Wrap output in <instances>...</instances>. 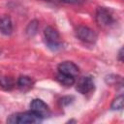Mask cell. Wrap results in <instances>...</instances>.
I'll list each match as a JSON object with an SVG mask.
<instances>
[{
	"label": "cell",
	"instance_id": "1",
	"mask_svg": "<svg viewBox=\"0 0 124 124\" xmlns=\"http://www.w3.org/2000/svg\"><path fill=\"white\" fill-rule=\"evenodd\" d=\"M43 120V118L35 113L34 111H25L12 114L7 119V122L13 124H30V123H39Z\"/></svg>",
	"mask_w": 124,
	"mask_h": 124
},
{
	"label": "cell",
	"instance_id": "8",
	"mask_svg": "<svg viewBox=\"0 0 124 124\" xmlns=\"http://www.w3.org/2000/svg\"><path fill=\"white\" fill-rule=\"evenodd\" d=\"M0 32L5 36H9L13 33V22L11 17L7 15L0 16Z\"/></svg>",
	"mask_w": 124,
	"mask_h": 124
},
{
	"label": "cell",
	"instance_id": "12",
	"mask_svg": "<svg viewBox=\"0 0 124 124\" xmlns=\"http://www.w3.org/2000/svg\"><path fill=\"white\" fill-rule=\"evenodd\" d=\"M38 27H39V24H38V21L37 20L31 21L28 24L27 28H26V34L29 37H33L37 33V31H38Z\"/></svg>",
	"mask_w": 124,
	"mask_h": 124
},
{
	"label": "cell",
	"instance_id": "9",
	"mask_svg": "<svg viewBox=\"0 0 124 124\" xmlns=\"http://www.w3.org/2000/svg\"><path fill=\"white\" fill-rule=\"evenodd\" d=\"M33 84H34L33 79L27 76H20L17 79V86L22 91H27L31 89Z\"/></svg>",
	"mask_w": 124,
	"mask_h": 124
},
{
	"label": "cell",
	"instance_id": "15",
	"mask_svg": "<svg viewBox=\"0 0 124 124\" xmlns=\"http://www.w3.org/2000/svg\"><path fill=\"white\" fill-rule=\"evenodd\" d=\"M85 0H58V2L66 3V4H72V5H79L82 4Z\"/></svg>",
	"mask_w": 124,
	"mask_h": 124
},
{
	"label": "cell",
	"instance_id": "17",
	"mask_svg": "<svg viewBox=\"0 0 124 124\" xmlns=\"http://www.w3.org/2000/svg\"><path fill=\"white\" fill-rule=\"evenodd\" d=\"M43 1H47V2H58V0H43Z\"/></svg>",
	"mask_w": 124,
	"mask_h": 124
},
{
	"label": "cell",
	"instance_id": "11",
	"mask_svg": "<svg viewBox=\"0 0 124 124\" xmlns=\"http://www.w3.org/2000/svg\"><path fill=\"white\" fill-rule=\"evenodd\" d=\"M123 105H124L123 95H119V96H117L116 98L113 99L110 108H111V109H114V110L117 109V110H119V109H122L123 108Z\"/></svg>",
	"mask_w": 124,
	"mask_h": 124
},
{
	"label": "cell",
	"instance_id": "7",
	"mask_svg": "<svg viewBox=\"0 0 124 124\" xmlns=\"http://www.w3.org/2000/svg\"><path fill=\"white\" fill-rule=\"evenodd\" d=\"M58 73L64 74V75H68V76H72V77H77L79 73L78 67L71 61H64L62 63H60L58 65Z\"/></svg>",
	"mask_w": 124,
	"mask_h": 124
},
{
	"label": "cell",
	"instance_id": "13",
	"mask_svg": "<svg viewBox=\"0 0 124 124\" xmlns=\"http://www.w3.org/2000/svg\"><path fill=\"white\" fill-rule=\"evenodd\" d=\"M106 82L108 84L113 85V84H122V78L120 76H115V75H109L106 77Z\"/></svg>",
	"mask_w": 124,
	"mask_h": 124
},
{
	"label": "cell",
	"instance_id": "6",
	"mask_svg": "<svg viewBox=\"0 0 124 124\" xmlns=\"http://www.w3.org/2000/svg\"><path fill=\"white\" fill-rule=\"evenodd\" d=\"M30 110L34 111L38 115H40L42 118L47 117L50 114V110L48 106L41 99H34L30 103Z\"/></svg>",
	"mask_w": 124,
	"mask_h": 124
},
{
	"label": "cell",
	"instance_id": "3",
	"mask_svg": "<svg viewBox=\"0 0 124 124\" xmlns=\"http://www.w3.org/2000/svg\"><path fill=\"white\" fill-rule=\"evenodd\" d=\"M95 18L97 23L102 27H108L114 22L113 14L106 7H99L97 9Z\"/></svg>",
	"mask_w": 124,
	"mask_h": 124
},
{
	"label": "cell",
	"instance_id": "14",
	"mask_svg": "<svg viewBox=\"0 0 124 124\" xmlns=\"http://www.w3.org/2000/svg\"><path fill=\"white\" fill-rule=\"evenodd\" d=\"M1 84H2V86L5 87L6 89H10V88H12V86H13V82H12V80H11L9 78H2V79H1Z\"/></svg>",
	"mask_w": 124,
	"mask_h": 124
},
{
	"label": "cell",
	"instance_id": "2",
	"mask_svg": "<svg viewBox=\"0 0 124 124\" xmlns=\"http://www.w3.org/2000/svg\"><path fill=\"white\" fill-rule=\"evenodd\" d=\"M44 38H45L46 46L48 48H50L51 50L55 51V50H58L61 48V46H62L61 37L55 28H53L51 26L46 27L44 30Z\"/></svg>",
	"mask_w": 124,
	"mask_h": 124
},
{
	"label": "cell",
	"instance_id": "4",
	"mask_svg": "<svg viewBox=\"0 0 124 124\" xmlns=\"http://www.w3.org/2000/svg\"><path fill=\"white\" fill-rule=\"evenodd\" d=\"M76 36L78 39L87 44H94L98 38L97 33L93 29L83 25L78 26L76 29Z\"/></svg>",
	"mask_w": 124,
	"mask_h": 124
},
{
	"label": "cell",
	"instance_id": "5",
	"mask_svg": "<svg viewBox=\"0 0 124 124\" xmlns=\"http://www.w3.org/2000/svg\"><path fill=\"white\" fill-rule=\"evenodd\" d=\"M76 83V89L78 91L80 94H87L90 93L94 90V80L91 77L86 76V77H81L78 82Z\"/></svg>",
	"mask_w": 124,
	"mask_h": 124
},
{
	"label": "cell",
	"instance_id": "16",
	"mask_svg": "<svg viewBox=\"0 0 124 124\" xmlns=\"http://www.w3.org/2000/svg\"><path fill=\"white\" fill-rule=\"evenodd\" d=\"M123 48H120V50H119V53H118V58H119V60L120 61H123V58H122V56H123Z\"/></svg>",
	"mask_w": 124,
	"mask_h": 124
},
{
	"label": "cell",
	"instance_id": "10",
	"mask_svg": "<svg viewBox=\"0 0 124 124\" xmlns=\"http://www.w3.org/2000/svg\"><path fill=\"white\" fill-rule=\"evenodd\" d=\"M56 80L64 85V86H72L75 84L76 82V79H75V77H72V76H68V75H64V74H61V73H58L57 76H56Z\"/></svg>",
	"mask_w": 124,
	"mask_h": 124
}]
</instances>
